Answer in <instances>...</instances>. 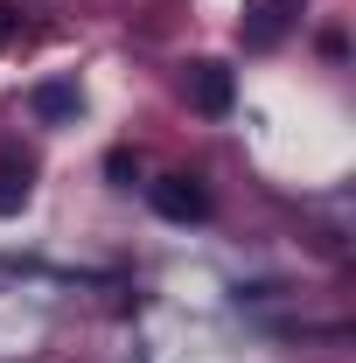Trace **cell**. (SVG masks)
Returning <instances> with one entry per match:
<instances>
[{
	"mask_svg": "<svg viewBox=\"0 0 356 363\" xmlns=\"http://www.w3.org/2000/svg\"><path fill=\"white\" fill-rule=\"evenodd\" d=\"M182 98H189L203 119H223V112L238 105V77L223 70L217 56H196V63H182Z\"/></svg>",
	"mask_w": 356,
	"mask_h": 363,
	"instance_id": "6da1fadb",
	"label": "cell"
},
{
	"mask_svg": "<svg viewBox=\"0 0 356 363\" xmlns=\"http://www.w3.org/2000/svg\"><path fill=\"white\" fill-rule=\"evenodd\" d=\"M147 203H154L168 224H203V217H210V189H203L196 175H161L154 189H147Z\"/></svg>",
	"mask_w": 356,
	"mask_h": 363,
	"instance_id": "7a4b0ae2",
	"label": "cell"
},
{
	"mask_svg": "<svg viewBox=\"0 0 356 363\" xmlns=\"http://www.w3.org/2000/svg\"><path fill=\"white\" fill-rule=\"evenodd\" d=\"M294 14H301V0H245V21H238L245 49H272L279 35H287Z\"/></svg>",
	"mask_w": 356,
	"mask_h": 363,
	"instance_id": "3957f363",
	"label": "cell"
},
{
	"mask_svg": "<svg viewBox=\"0 0 356 363\" xmlns=\"http://www.w3.org/2000/svg\"><path fill=\"white\" fill-rule=\"evenodd\" d=\"M28 196H35V154L0 147V217H21Z\"/></svg>",
	"mask_w": 356,
	"mask_h": 363,
	"instance_id": "277c9868",
	"label": "cell"
},
{
	"mask_svg": "<svg viewBox=\"0 0 356 363\" xmlns=\"http://www.w3.org/2000/svg\"><path fill=\"white\" fill-rule=\"evenodd\" d=\"M28 105H35V119H77L84 112V91L77 84H35Z\"/></svg>",
	"mask_w": 356,
	"mask_h": 363,
	"instance_id": "5b68a950",
	"label": "cell"
},
{
	"mask_svg": "<svg viewBox=\"0 0 356 363\" xmlns=\"http://www.w3.org/2000/svg\"><path fill=\"white\" fill-rule=\"evenodd\" d=\"M105 175H112V182H133V175H140V161L126 154V147H112V154H105Z\"/></svg>",
	"mask_w": 356,
	"mask_h": 363,
	"instance_id": "8992f818",
	"label": "cell"
},
{
	"mask_svg": "<svg viewBox=\"0 0 356 363\" xmlns=\"http://www.w3.org/2000/svg\"><path fill=\"white\" fill-rule=\"evenodd\" d=\"M14 35H21V7H0V49L14 43Z\"/></svg>",
	"mask_w": 356,
	"mask_h": 363,
	"instance_id": "52a82bcc",
	"label": "cell"
}]
</instances>
